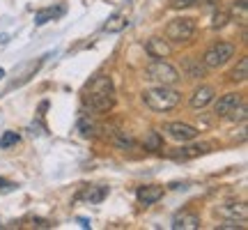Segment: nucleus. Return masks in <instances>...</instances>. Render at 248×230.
Instances as JSON below:
<instances>
[{
    "instance_id": "23",
    "label": "nucleus",
    "mask_w": 248,
    "mask_h": 230,
    "mask_svg": "<svg viewBox=\"0 0 248 230\" xmlns=\"http://www.w3.org/2000/svg\"><path fill=\"white\" fill-rule=\"evenodd\" d=\"M230 21V14H225V12H216L214 14V23H212V28H223L225 23Z\"/></svg>"
},
{
    "instance_id": "2",
    "label": "nucleus",
    "mask_w": 248,
    "mask_h": 230,
    "mask_svg": "<svg viewBox=\"0 0 248 230\" xmlns=\"http://www.w3.org/2000/svg\"><path fill=\"white\" fill-rule=\"evenodd\" d=\"M142 101H145L152 111L166 113V111H172L175 106H179L182 95H179L175 88H170V85H156V88H150L142 92Z\"/></svg>"
},
{
    "instance_id": "11",
    "label": "nucleus",
    "mask_w": 248,
    "mask_h": 230,
    "mask_svg": "<svg viewBox=\"0 0 248 230\" xmlns=\"http://www.w3.org/2000/svg\"><path fill=\"white\" fill-rule=\"evenodd\" d=\"M212 99H214V88L212 85H200V88L191 95V108H195V111H198V108H204Z\"/></svg>"
},
{
    "instance_id": "10",
    "label": "nucleus",
    "mask_w": 248,
    "mask_h": 230,
    "mask_svg": "<svg viewBox=\"0 0 248 230\" xmlns=\"http://www.w3.org/2000/svg\"><path fill=\"white\" fill-rule=\"evenodd\" d=\"M172 228L175 230H195L200 228V216L191 212H182L172 219Z\"/></svg>"
},
{
    "instance_id": "22",
    "label": "nucleus",
    "mask_w": 248,
    "mask_h": 230,
    "mask_svg": "<svg viewBox=\"0 0 248 230\" xmlns=\"http://www.w3.org/2000/svg\"><path fill=\"white\" fill-rule=\"evenodd\" d=\"M184 67H186V71H188V76H191V79H198V76H202V74H204V69L200 67V62L186 60Z\"/></svg>"
},
{
    "instance_id": "20",
    "label": "nucleus",
    "mask_w": 248,
    "mask_h": 230,
    "mask_svg": "<svg viewBox=\"0 0 248 230\" xmlns=\"http://www.w3.org/2000/svg\"><path fill=\"white\" fill-rule=\"evenodd\" d=\"M78 131L83 138H90V136H94V131H97V127H94V122H90V120H80L78 122Z\"/></svg>"
},
{
    "instance_id": "15",
    "label": "nucleus",
    "mask_w": 248,
    "mask_h": 230,
    "mask_svg": "<svg viewBox=\"0 0 248 230\" xmlns=\"http://www.w3.org/2000/svg\"><path fill=\"white\" fill-rule=\"evenodd\" d=\"M108 196V186H85L83 191H80L78 198H83V200H88V203H101L104 198Z\"/></svg>"
},
{
    "instance_id": "12",
    "label": "nucleus",
    "mask_w": 248,
    "mask_h": 230,
    "mask_svg": "<svg viewBox=\"0 0 248 230\" xmlns=\"http://www.w3.org/2000/svg\"><path fill=\"white\" fill-rule=\"evenodd\" d=\"M136 196H138V200H140L142 205H152L163 198V186H154V184L140 186V189L136 191Z\"/></svg>"
},
{
    "instance_id": "13",
    "label": "nucleus",
    "mask_w": 248,
    "mask_h": 230,
    "mask_svg": "<svg viewBox=\"0 0 248 230\" xmlns=\"http://www.w3.org/2000/svg\"><path fill=\"white\" fill-rule=\"evenodd\" d=\"M64 14V5H58V7H46V9H39L35 14V23L37 26H44L48 21H55Z\"/></svg>"
},
{
    "instance_id": "16",
    "label": "nucleus",
    "mask_w": 248,
    "mask_h": 230,
    "mask_svg": "<svg viewBox=\"0 0 248 230\" xmlns=\"http://www.w3.org/2000/svg\"><path fill=\"white\" fill-rule=\"evenodd\" d=\"M209 150V145L207 143H200V145H191V148H184V150L175 152L172 157L175 159H191V157H198V154H202V152Z\"/></svg>"
},
{
    "instance_id": "8",
    "label": "nucleus",
    "mask_w": 248,
    "mask_h": 230,
    "mask_svg": "<svg viewBox=\"0 0 248 230\" xmlns=\"http://www.w3.org/2000/svg\"><path fill=\"white\" fill-rule=\"evenodd\" d=\"M239 104H241L239 95H237V92H228V95H223V97L214 104V113L218 115V117H228Z\"/></svg>"
},
{
    "instance_id": "4",
    "label": "nucleus",
    "mask_w": 248,
    "mask_h": 230,
    "mask_svg": "<svg viewBox=\"0 0 248 230\" xmlns=\"http://www.w3.org/2000/svg\"><path fill=\"white\" fill-rule=\"evenodd\" d=\"M170 42H191L195 35V21L188 16L175 18L168 23V30H166Z\"/></svg>"
},
{
    "instance_id": "5",
    "label": "nucleus",
    "mask_w": 248,
    "mask_h": 230,
    "mask_svg": "<svg viewBox=\"0 0 248 230\" xmlns=\"http://www.w3.org/2000/svg\"><path fill=\"white\" fill-rule=\"evenodd\" d=\"M232 55H234V46L228 44V42H218V44H214L212 49L204 53V67L218 69V67H223L225 62L230 60Z\"/></svg>"
},
{
    "instance_id": "27",
    "label": "nucleus",
    "mask_w": 248,
    "mask_h": 230,
    "mask_svg": "<svg viewBox=\"0 0 248 230\" xmlns=\"http://www.w3.org/2000/svg\"><path fill=\"white\" fill-rule=\"evenodd\" d=\"M37 226V228H51V223L48 221H44V219H35V221H32Z\"/></svg>"
},
{
    "instance_id": "17",
    "label": "nucleus",
    "mask_w": 248,
    "mask_h": 230,
    "mask_svg": "<svg viewBox=\"0 0 248 230\" xmlns=\"http://www.w3.org/2000/svg\"><path fill=\"white\" fill-rule=\"evenodd\" d=\"M246 76H248V58H241L239 65H237V67L232 69L230 79L237 81V83H241V81H246Z\"/></svg>"
},
{
    "instance_id": "6",
    "label": "nucleus",
    "mask_w": 248,
    "mask_h": 230,
    "mask_svg": "<svg viewBox=\"0 0 248 230\" xmlns=\"http://www.w3.org/2000/svg\"><path fill=\"white\" fill-rule=\"evenodd\" d=\"M166 133H168L172 141H193L195 136H198V129H195L193 124H186V122H170L166 124Z\"/></svg>"
},
{
    "instance_id": "26",
    "label": "nucleus",
    "mask_w": 248,
    "mask_h": 230,
    "mask_svg": "<svg viewBox=\"0 0 248 230\" xmlns=\"http://www.w3.org/2000/svg\"><path fill=\"white\" fill-rule=\"evenodd\" d=\"M14 189H16L14 182H9V180H5V177H0V191H14Z\"/></svg>"
},
{
    "instance_id": "3",
    "label": "nucleus",
    "mask_w": 248,
    "mask_h": 230,
    "mask_svg": "<svg viewBox=\"0 0 248 230\" xmlns=\"http://www.w3.org/2000/svg\"><path fill=\"white\" fill-rule=\"evenodd\" d=\"M145 79L154 81L159 85H175L179 81V71L166 60H154L145 67Z\"/></svg>"
},
{
    "instance_id": "14",
    "label": "nucleus",
    "mask_w": 248,
    "mask_h": 230,
    "mask_svg": "<svg viewBox=\"0 0 248 230\" xmlns=\"http://www.w3.org/2000/svg\"><path fill=\"white\" fill-rule=\"evenodd\" d=\"M126 26H129V16H126V12H115V14L104 23V30H106V33H122Z\"/></svg>"
},
{
    "instance_id": "9",
    "label": "nucleus",
    "mask_w": 248,
    "mask_h": 230,
    "mask_svg": "<svg viewBox=\"0 0 248 230\" xmlns=\"http://www.w3.org/2000/svg\"><path fill=\"white\" fill-rule=\"evenodd\" d=\"M145 51L152 55V58H168L172 53V46L166 42V39H161V37H152L150 42L145 44Z\"/></svg>"
},
{
    "instance_id": "19",
    "label": "nucleus",
    "mask_w": 248,
    "mask_h": 230,
    "mask_svg": "<svg viewBox=\"0 0 248 230\" xmlns=\"http://www.w3.org/2000/svg\"><path fill=\"white\" fill-rule=\"evenodd\" d=\"M161 145H163V141H161L159 133L156 131L147 133V138H145V150H161Z\"/></svg>"
},
{
    "instance_id": "7",
    "label": "nucleus",
    "mask_w": 248,
    "mask_h": 230,
    "mask_svg": "<svg viewBox=\"0 0 248 230\" xmlns=\"http://www.w3.org/2000/svg\"><path fill=\"white\" fill-rule=\"evenodd\" d=\"M218 214L225 216V219H230V221H241L244 223L248 219V207L244 203H234V200H230V203L218 205Z\"/></svg>"
},
{
    "instance_id": "24",
    "label": "nucleus",
    "mask_w": 248,
    "mask_h": 230,
    "mask_svg": "<svg viewBox=\"0 0 248 230\" xmlns=\"http://www.w3.org/2000/svg\"><path fill=\"white\" fill-rule=\"evenodd\" d=\"M115 145H117V148H122V150H129V148H133V141L129 138V136H117Z\"/></svg>"
},
{
    "instance_id": "1",
    "label": "nucleus",
    "mask_w": 248,
    "mask_h": 230,
    "mask_svg": "<svg viewBox=\"0 0 248 230\" xmlns=\"http://www.w3.org/2000/svg\"><path fill=\"white\" fill-rule=\"evenodd\" d=\"M83 104L94 113H104L115 106V92H113L110 76H94L90 81L83 92Z\"/></svg>"
},
{
    "instance_id": "18",
    "label": "nucleus",
    "mask_w": 248,
    "mask_h": 230,
    "mask_svg": "<svg viewBox=\"0 0 248 230\" xmlns=\"http://www.w3.org/2000/svg\"><path fill=\"white\" fill-rule=\"evenodd\" d=\"M42 62H44V60H37V62H30V65H26V71L21 74V79L14 81L12 85H21V83H26V81L30 79V76H35V71L39 69V67H42Z\"/></svg>"
},
{
    "instance_id": "28",
    "label": "nucleus",
    "mask_w": 248,
    "mask_h": 230,
    "mask_svg": "<svg viewBox=\"0 0 248 230\" xmlns=\"http://www.w3.org/2000/svg\"><path fill=\"white\" fill-rule=\"evenodd\" d=\"M2 76H5V71H2V69H0V79H2Z\"/></svg>"
},
{
    "instance_id": "21",
    "label": "nucleus",
    "mask_w": 248,
    "mask_h": 230,
    "mask_svg": "<svg viewBox=\"0 0 248 230\" xmlns=\"http://www.w3.org/2000/svg\"><path fill=\"white\" fill-rule=\"evenodd\" d=\"M16 143H18V133L16 131H5L2 133V138H0V148H2V150H7V148L16 145Z\"/></svg>"
},
{
    "instance_id": "25",
    "label": "nucleus",
    "mask_w": 248,
    "mask_h": 230,
    "mask_svg": "<svg viewBox=\"0 0 248 230\" xmlns=\"http://www.w3.org/2000/svg\"><path fill=\"white\" fill-rule=\"evenodd\" d=\"M198 0H170V5L175 9H186V7H193Z\"/></svg>"
}]
</instances>
